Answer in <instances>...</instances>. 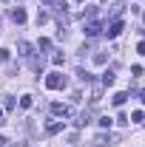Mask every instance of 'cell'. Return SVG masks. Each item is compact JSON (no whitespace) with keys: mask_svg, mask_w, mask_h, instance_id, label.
Wrapping results in <instances>:
<instances>
[{"mask_svg":"<svg viewBox=\"0 0 145 147\" xmlns=\"http://www.w3.org/2000/svg\"><path fill=\"white\" fill-rule=\"evenodd\" d=\"M46 88H49V91L66 88V76H63V74H49V76H46Z\"/></svg>","mask_w":145,"mask_h":147,"instance_id":"cell-1","label":"cell"},{"mask_svg":"<svg viewBox=\"0 0 145 147\" xmlns=\"http://www.w3.org/2000/svg\"><path fill=\"white\" fill-rule=\"evenodd\" d=\"M122 28H125V20H122V17H117L114 23H111V26H105V37H108V40H114V37H120V34H122Z\"/></svg>","mask_w":145,"mask_h":147,"instance_id":"cell-2","label":"cell"},{"mask_svg":"<svg viewBox=\"0 0 145 147\" xmlns=\"http://www.w3.org/2000/svg\"><path fill=\"white\" fill-rule=\"evenodd\" d=\"M17 51H20L23 59H34V45H31V42H26V40H20V42H17Z\"/></svg>","mask_w":145,"mask_h":147,"instance_id":"cell-3","label":"cell"},{"mask_svg":"<svg viewBox=\"0 0 145 147\" xmlns=\"http://www.w3.org/2000/svg\"><path fill=\"white\" fill-rule=\"evenodd\" d=\"M103 28H105V23H100V20H91L83 31H85L88 37H97V34H103Z\"/></svg>","mask_w":145,"mask_h":147,"instance_id":"cell-4","label":"cell"},{"mask_svg":"<svg viewBox=\"0 0 145 147\" xmlns=\"http://www.w3.org/2000/svg\"><path fill=\"white\" fill-rule=\"evenodd\" d=\"M51 113H54V116H63V119H66V116H71V108H68L66 102H54V105H51Z\"/></svg>","mask_w":145,"mask_h":147,"instance_id":"cell-5","label":"cell"},{"mask_svg":"<svg viewBox=\"0 0 145 147\" xmlns=\"http://www.w3.org/2000/svg\"><path fill=\"white\" fill-rule=\"evenodd\" d=\"M111 102H114L117 108H122V105L128 102V93H125V91H117V93H114V99H111Z\"/></svg>","mask_w":145,"mask_h":147,"instance_id":"cell-6","label":"cell"},{"mask_svg":"<svg viewBox=\"0 0 145 147\" xmlns=\"http://www.w3.org/2000/svg\"><path fill=\"white\" fill-rule=\"evenodd\" d=\"M60 130H63V122H49V125H46V133H49V136H57Z\"/></svg>","mask_w":145,"mask_h":147,"instance_id":"cell-7","label":"cell"},{"mask_svg":"<svg viewBox=\"0 0 145 147\" xmlns=\"http://www.w3.org/2000/svg\"><path fill=\"white\" fill-rule=\"evenodd\" d=\"M12 20H14V23H26V11H23V9H12Z\"/></svg>","mask_w":145,"mask_h":147,"instance_id":"cell-8","label":"cell"},{"mask_svg":"<svg viewBox=\"0 0 145 147\" xmlns=\"http://www.w3.org/2000/svg\"><path fill=\"white\" fill-rule=\"evenodd\" d=\"M128 122H134V125H140V122H145V113H142V110H134V113L128 116Z\"/></svg>","mask_w":145,"mask_h":147,"instance_id":"cell-9","label":"cell"},{"mask_svg":"<svg viewBox=\"0 0 145 147\" xmlns=\"http://www.w3.org/2000/svg\"><path fill=\"white\" fill-rule=\"evenodd\" d=\"M111 142H117L114 136H105V133H100L97 139H94V144H111Z\"/></svg>","mask_w":145,"mask_h":147,"instance_id":"cell-10","label":"cell"},{"mask_svg":"<svg viewBox=\"0 0 145 147\" xmlns=\"http://www.w3.org/2000/svg\"><path fill=\"white\" fill-rule=\"evenodd\" d=\"M31 105H34V99H31L29 93H26V96H20V108H23V110H29Z\"/></svg>","mask_w":145,"mask_h":147,"instance_id":"cell-11","label":"cell"},{"mask_svg":"<svg viewBox=\"0 0 145 147\" xmlns=\"http://www.w3.org/2000/svg\"><path fill=\"white\" fill-rule=\"evenodd\" d=\"M37 48H40V51H49V48H51V40H49V37H40Z\"/></svg>","mask_w":145,"mask_h":147,"instance_id":"cell-12","label":"cell"},{"mask_svg":"<svg viewBox=\"0 0 145 147\" xmlns=\"http://www.w3.org/2000/svg\"><path fill=\"white\" fill-rule=\"evenodd\" d=\"M114 79H117V76H114L111 71H105V74H103V85H105V88H108V85H114Z\"/></svg>","mask_w":145,"mask_h":147,"instance_id":"cell-13","label":"cell"},{"mask_svg":"<svg viewBox=\"0 0 145 147\" xmlns=\"http://www.w3.org/2000/svg\"><path fill=\"white\" fill-rule=\"evenodd\" d=\"M74 125H77V127H83V125H88V113H80V116L74 119Z\"/></svg>","mask_w":145,"mask_h":147,"instance_id":"cell-14","label":"cell"},{"mask_svg":"<svg viewBox=\"0 0 145 147\" xmlns=\"http://www.w3.org/2000/svg\"><path fill=\"white\" fill-rule=\"evenodd\" d=\"M12 59V51L9 48H0V62H9Z\"/></svg>","mask_w":145,"mask_h":147,"instance_id":"cell-15","label":"cell"},{"mask_svg":"<svg viewBox=\"0 0 145 147\" xmlns=\"http://www.w3.org/2000/svg\"><path fill=\"white\" fill-rule=\"evenodd\" d=\"M94 62H97V65H105V62H108V57H105V54H94Z\"/></svg>","mask_w":145,"mask_h":147,"instance_id":"cell-16","label":"cell"},{"mask_svg":"<svg viewBox=\"0 0 145 147\" xmlns=\"http://www.w3.org/2000/svg\"><path fill=\"white\" fill-rule=\"evenodd\" d=\"M77 76H80V79H83V82H91V74H88V71H83V68H80V71H77Z\"/></svg>","mask_w":145,"mask_h":147,"instance_id":"cell-17","label":"cell"},{"mask_svg":"<svg viewBox=\"0 0 145 147\" xmlns=\"http://www.w3.org/2000/svg\"><path fill=\"white\" fill-rule=\"evenodd\" d=\"M100 127H103V130L111 127V119H108V116H103V119H100Z\"/></svg>","mask_w":145,"mask_h":147,"instance_id":"cell-18","label":"cell"},{"mask_svg":"<svg viewBox=\"0 0 145 147\" xmlns=\"http://www.w3.org/2000/svg\"><path fill=\"white\" fill-rule=\"evenodd\" d=\"M14 105H17V102H14V96H6V110H12Z\"/></svg>","mask_w":145,"mask_h":147,"instance_id":"cell-19","label":"cell"},{"mask_svg":"<svg viewBox=\"0 0 145 147\" xmlns=\"http://www.w3.org/2000/svg\"><path fill=\"white\" fill-rule=\"evenodd\" d=\"M137 51H140V54H145V42H140V45H137Z\"/></svg>","mask_w":145,"mask_h":147,"instance_id":"cell-20","label":"cell"},{"mask_svg":"<svg viewBox=\"0 0 145 147\" xmlns=\"http://www.w3.org/2000/svg\"><path fill=\"white\" fill-rule=\"evenodd\" d=\"M140 102H142V105H145V91H140Z\"/></svg>","mask_w":145,"mask_h":147,"instance_id":"cell-21","label":"cell"},{"mask_svg":"<svg viewBox=\"0 0 145 147\" xmlns=\"http://www.w3.org/2000/svg\"><path fill=\"white\" fill-rule=\"evenodd\" d=\"M6 142H9V139H6V136H0V147H3V144H6Z\"/></svg>","mask_w":145,"mask_h":147,"instance_id":"cell-22","label":"cell"},{"mask_svg":"<svg viewBox=\"0 0 145 147\" xmlns=\"http://www.w3.org/2000/svg\"><path fill=\"white\" fill-rule=\"evenodd\" d=\"M3 122H6V119H3V110H0V125H3Z\"/></svg>","mask_w":145,"mask_h":147,"instance_id":"cell-23","label":"cell"},{"mask_svg":"<svg viewBox=\"0 0 145 147\" xmlns=\"http://www.w3.org/2000/svg\"><path fill=\"white\" fill-rule=\"evenodd\" d=\"M142 23H145V11H142Z\"/></svg>","mask_w":145,"mask_h":147,"instance_id":"cell-24","label":"cell"},{"mask_svg":"<svg viewBox=\"0 0 145 147\" xmlns=\"http://www.w3.org/2000/svg\"><path fill=\"white\" fill-rule=\"evenodd\" d=\"M100 3H108V0H100Z\"/></svg>","mask_w":145,"mask_h":147,"instance_id":"cell-25","label":"cell"}]
</instances>
